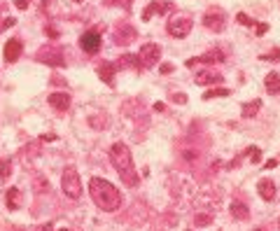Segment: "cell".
<instances>
[{
    "label": "cell",
    "instance_id": "obj_15",
    "mask_svg": "<svg viewBox=\"0 0 280 231\" xmlns=\"http://www.w3.org/2000/svg\"><path fill=\"white\" fill-rule=\"evenodd\" d=\"M231 215L238 217V220H248L250 210H248V206H245L243 201H231Z\"/></svg>",
    "mask_w": 280,
    "mask_h": 231
},
{
    "label": "cell",
    "instance_id": "obj_6",
    "mask_svg": "<svg viewBox=\"0 0 280 231\" xmlns=\"http://www.w3.org/2000/svg\"><path fill=\"white\" fill-rule=\"evenodd\" d=\"M203 23L215 33H222L226 28V19H224V12L222 10H208L203 17Z\"/></svg>",
    "mask_w": 280,
    "mask_h": 231
},
{
    "label": "cell",
    "instance_id": "obj_24",
    "mask_svg": "<svg viewBox=\"0 0 280 231\" xmlns=\"http://www.w3.org/2000/svg\"><path fill=\"white\" fill-rule=\"evenodd\" d=\"M236 19H238V23H243V26H255V19H250L248 14H243V12L238 14Z\"/></svg>",
    "mask_w": 280,
    "mask_h": 231
},
{
    "label": "cell",
    "instance_id": "obj_25",
    "mask_svg": "<svg viewBox=\"0 0 280 231\" xmlns=\"http://www.w3.org/2000/svg\"><path fill=\"white\" fill-rule=\"evenodd\" d=\"M171 101H173V103H187V96H184V94H173Z\"/></svg>",
    "mask_w": 280,
    "mask_h": 231
},
{
    "label": "cell",
    "instance_id": "obj_20",
    "mask_svg": "<svg viewBox=\"0 0 280 231\" xmlns=\"http://www.w3.org/2000/svg\"><path fill=\"white\" fill-rule=\"evenodd\" d=\"M229 94H231V91L224 89V86H222V89H208V91L203 94V98L205 101H210V98H226Z\"/></svg>",
    "mask_w": 280,
    "mask_h": 231
},
{
    "label": "cell",
    "instance_id": "obj_28",
    "mask_svg": "<svg viewBox=\"0 0 280 231\" xmlns=\"http://www.w3.org/2000/svg\"><path fill=\"white\" fill-rule=\"evenodd\" d=\"M159 70H161L163 75H168V73H173V65H171V63H163V65L159 68Z\"/></svg>",
    "mask_w": 280,
    "mask_h": 231
},
{
    "label": "cell",
    "instance_id": "obj_19",
    "mask_svg": "<svg viewBox=\"0 0 280 231\" xmlns=\"http://www.w3.org/2000/svg\"><path fill=\"white\" fill-rule=\"evenodd\" d=\"M19 199H21V191H19L17 187H12L10 191H7V208L17 210L19 208Z\"/></svg>",
    "mask_w": 280,
    "mask_h": 231
},
{
    "label": "cell",
    "instance_id": "obj_33",
    "mask_svg": "<svg viewBox=\"0 0 280 231\" xmlns=\"http://www.w3.org/2000/svg\"><path fill=\"white\" fill-rule=\"evenodd\" d=\"M255 231H266V229H255Z\"/></svg>",
    "mask_w": 280,
    "mask_h": 231
},
{
    "label": "cell",
    "instance_id": "obj_3",
    "mask_svg": "<svg viewBox=\"0 0 280 231\" xmlns=\"http://www.w3.org/2000/svg\"><path fill=\"white\" fill-rule=\"evenodd\" d=\"M61 189H63L65 196L80 199V194H82V180H80V173H77L75 168H65L63 178H61Z\"/></svg>",
    "mask_w": 280,
    "mask_h": 231
},
{
    "label": "cell",
    "instance_id": "obj_36",
    "mask_svg": "<svg viewBox=\"0 0 280 231\" xmlns=\"http://www.w3.org/2000/svg\"><path fill=\"white\" fill-rule=\"evenodd\" d=\"M278 224H280V220H278Z\"/></svg>",
    "mask_w": 280,
    "mask_h": 231
},
{
    "label": "cell",
    "instance_id": "obj_10",
    "mask_svg": "<svg viewBox=\"0 0 280 231\" xmlns=\"http://www.w3.org/2000/svg\"><path fill=\"white\" fill-rule=\"evenodd\" d=\"M222 63L224 61V52L222 49H210V52H205L203 56H196V59H189L187 65H194V63Z\"/></svg>",
    "mask_w": 280,
    "mask_h": 231
},
{
    "label": "cell",
    "instance_id": "obj_1",
    "mask_svg": "<svg viewBox=\"0 0 280 231\" xmlns=\"http://www.w3.org/2000/svg\"><path fill=\"white\" fill-rule=\"evenodd\" d=\"M89 194L100 210L105 212H115L121 206V191H119L112 182L103 178H91L89 180Z\"/></svg>",
    "mask_w": 280,
    "mask_h": 231
},
{
    "label": "cell",
    "instance_id": "obj_14",
    "mask_svg": "<svg viewBox=\"0 0 280 231\" xmlns=\"http://www.w3.org/2000/svg\"><path fill=\"white\" fill-rule=\"evenodd\" d=\"M264 86H266L269 94L280 96V75L278 73H269L266 77H264Z\"/></svg>",
    "mask_w": 280,
    "mask_h": 231
},
{
    "label": "cell",
    "instance_id": "obj_21",
    "mask_svg": "<svg viewBox=\"0 0 280 231\" xmlns=\"http://www.w3.org/2000/svg\"><path fill=\"white\" fill-rule=\"evenodd\" d=\"M248 159L252 164H259V159H261V149L259 147H248Z\"/></svg>",
    "mask_w": 280,
    "mask_h": 231
},
{
    "label": "cell",
    "instance_id": "obj_13",
    "mask_svg": "<svg viewBox=\"0 0 280 231\" xmlns=\"http://www.w3.org/2000/svg\"><path fill=\"white\" fill-rule=\"evenodd\" d=\"M171 10V5H166V2H150L147 5V10L142 12V21H150L152 14H163V12Z\"/></svg>",
    "mask_w": 280,
    "mask_h": 231
},
{
    "label": "cell",
    "instance_id": "obj_9",
    "mask_svg": "<svg viewBox=\"0 0 280 231\" xmlns=\"http://www.w3.org/2000/svg\"><path fill=\"white\" fill-rule=\"evenodd\" d=\"M23 52V44L21 40H10L7 44H5V63H14V61H19V56H21Z\"/></svg>",
    "mask_w": 280,
    "mask_h": 231
},
{
    "label": "cell",
    "instance_id": "obj_18",
    "mask_svg": "<svg viewBox=\"0 0 280 231\" xmlns=\"http://www.w3.org/2000/svg\"><path fill=\"white\" fill-rule=\"evenodd\" d=\"M117 65H121V68H129V65H133L136 70H140V68H142L136 54H124V59H119V63H117Z\"/></svg>",
    "mask_w": 280,
    "mask_h": 231
},
{
    "label": "cell",
    "instance_id": "obj_32",
    "mask_svg": "<svg viewBox=\"0 0 280 231\" xmlns=\"http://www.w3.org/2000/svg\"><path fill=\"white\" fill-rule=\"evenodd\" d=\"M163 107H166V105H163V103H154V110H157V112H161Z\"/></svg>",
    "mask_w": 280,
    "mask_h": 231
},
{
    "label": "cell",
    "instance_id": "obj_27",
    "mask_svg": "<svg viewBox=\"0 0 280 231\" xmlns=\"http://www.w3.org/2000/svg\"><path fill=\"white\" fill-rule=\"evenodd\" d=\"M28 2H31V0H14V5H17L19 10H26V7H28Z\"/></svg>",
    "mask_w": 280,
    "mask_h": 231
},
{
    "label": "cell",
    "instance_id": "obj_29",
    "mask_svg": "<svg viewBox=\"0 0 280 231\" xmlns=\"http://www.w3.org/2000/svg\"><path fill=\"white\" fill-rule=\"evenodd\" d=\"M266 31H269V26H266V23H257V35H264Z\"/></svg>",
    "mask_w": 280,
    "mask_h": 231
},
{
    "label": "cell",
    "instance_id": "obj_2",
    "mask_svg": "<svg viewBox=\"0 0 280 231\" xmlns=\"http://www.w3.org/2000/svg\"><path fill=\"white\" fill-rule=\"evenodd\" d=\"M110 161H112V166L117 168L119 178L121 182L126 185V187H138L140 182V175L136 166H133V159H131V149L124 143H115L112 149H110Z\"/></svg>",
    "mask_w": 280,
    "mask_h": 231
},
{
    "label": "cell",
    "instance_id": "obj_16",
    "mask_svg": "<svg viewBox=\"0 0 280 231\" xmlns=\"http://www.w3.org/2000/svg\"><path fill=\"white\" fill-rule=\"evenodd\" d=\"M194 82L196 84H217V82H222V75H213V73H199L194 77Z\"/></svg>",
    "mask_w": 280,
    "mask_h": 231
},
{
    "label": "cell",
    "instance_id": "obj_5",
    "mask_svg": "<svg viewBox=\"0 0 280 231\" xmlns=\"http://www.w3.org/2000/svg\"><path fill=\"white\" fill-rule=\"evenodd\" d=\"M192 26H194V21L189 19V17H173L168 19V26H166V31L171 33L173 38H187L189 31H192Z\"/></svg>",
    "mask_w": 280,
    "mask_h": 231
},
{
    "label": "cell",
    "instance_id": "obj_12",
    "mask_svg": "<svg viewBox=\"0 0 280 231\" xmlns=\"http://www.w3.org/2000/svg\"><path fill=\"white\" fill-rule=\"evenodd\" d=\"M115 70H117V65H112V63L103 61L100 65H98V77H100L105 84L115 86Z\"/></svg>",
    "mask_w": 280,
    "mask_h": 231
},
{
    "label": "cell",
    "instance_id": "obj_8",
    "mask_svg": "<svg viewBox=\"0 0 280 231\" xmlns=\"http://www.w3.org/2000/svg\"><path fill=\"white\" fill-rule=\"evenodd\" d=\"M49 105L54 107V110H59V112H65L68 107H70V96L65 94V91H54V94H49Z\"/></svg>",
    "mask_w": 280,
    "mask_h": 231
},
{
    "label": "cell",
    "instance_id": "obj_17",
    "mask_svg": "<svg viewBox=\"0 0 280 231\" xmlns=\"http://www.w3.org/2000/svg\"><path fill=\"white\" fill-rule=\"evenodd\" d=\"M259 107H261V101H259V98H255L252 103H243V107H240V110H243V119H250V117H255V115H257Z\"/></svg>",
    "mask_w": 280,
    "mask_h": 231
},
{
    "label": "cell",
    "instance_id": "obj_4",
    "mask_svg": "<svg viewBox=\"0 0 280 231\" xmlns=\"http://www.w3.org/2000/svg\"><path fill=\"white\" fill-rule=\"evenodd\" d=\"M138 56V61L142 68H152V65H157L159 63V56H161V47L159 44H154V42H147V44H142L140 47V52L136 54Z\"/></svg>",
    "mask_w": 280,
    "mask_h": 231
},
{
    "label": "cell",
    "instance_id": "obj_7",
    "mask_svg": "<svg viewBox=\"0 0 280 231\" xmlns=\"http://www.w3.org/2000/svg\"><path fill=\"white\" fill-rule=\"evenodd\" d=\"M80 47L84 49L86 54H96L100 49V35L98 31H86L82 38H80Z\"/></svg>",
    "mask_w": 280,
    "mask_h": 231
},
{
    "label": "cell",
    "instance_id": "obj_23",
    "mask_svg": "<svg viewBox=\"0 0 280 231\" xmlns=\"http://www.w3.org/2000/svg\"><path fill=\"white\" fill-rule=\"evenodd\" d=\"M261 59H264V61H273V63H280V49H273V52L264 54Z\"/></svg>",
    "mask_w": 280,
    "mask_h": 231
},
{
    "label": "cell",
    "instance_id": "obj_30",
    "mask_svg": "<svg viewBox=\"0 0 280 231\" xmlns=\"http://www.w3.org/2000/svg\"><path fill=\"white\" fill-rule=\"evenodd\" d=\"M35 231H54V229H52V224H42V227H38Z\"/></svg>",
    "mask_w": 280,
    "mask_h": 231
},
{
    "label": "cell",
    "instance_id": "obj_35",
    "mask_svg": "<svg viewBox=\"0 0 280 231\" xmlns=\"http://www.w3.org/2000/svg\"><path fill=\"white\" fill-rule=\"evenodd\" d=\"M75 2H82V0H75Z\"/></svg>",
    "mask_w": 280,
    "mask_h": 231
},
{
    "label": "cell",
    "instance_id": "obj_22",
    "mask_svg": "<svg viewBox=\"0 0 280 231\" xmlns=\"http://www.w3.org/2000/svg\"><path fill=\"white\" fill-rule=\"evenodd\" d=\"M10 173H12V164L7 159H2L0 161V178H10Z\"/></svg>",
    "mask_w": 280,
    "mask_h": 231
},
{
    "label": "cell",
    "instance_id": "obj_11",
    "mask_svg": "<svg viewBox=\"0 0 280 231\" xmlns=\"http://www.w3.org/2000/svg\"><path fill=\"white\" fill-rule=\"evenodd\" d=\"M257 191H259V196H261L264 201H273V199H276V185H273V180H269V178L259 180Z\"/></svg>",
    "mask_w": 280,
    "mask_h": 231
},
{
    "label": "cell",
    "instance_id": "obj_26",
    "mask_svg": "<svg viewBox=\"0 0 280 231\" xmlns=\"http://www.w3.org/2000/svg\"><path fill=\"white\" fill-rule=\"evenodd\" d=\"M208 222H210L208 215H199V217H196V224H199V227H208Z\"/></svg>",
    "mask_w": 280,
    "mask_h": 231
},
{
    "label": "cell",
    "instance_id": "obj_34",
    "mask_svg": "<svg viewBox=\"0 0 280 231\" xmlns=\"http://www.w3.org/2000/svg\"><path fill=\"white\" fill-rule=\"evenodd\" d=\"M59 231H70V229H59Z\"/></svg>",
    "mask_w": 280,
    "mask_h": 231
},
{
    "label": "cell",
    "instance_id": "obj_31",
    "mask_svg": "<svg viewBox=\"0 0 280 231\" xmlns=\"http://www.w3.org/2000/svg\"><path fill=\"white\" fill-rule=\"evenodd\" d=\"M278 166V159H271V161H266V168H276Z\"/></svg>",
    "mask_w": 280,
    "mask_h": 231
}]
</instances>
